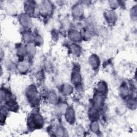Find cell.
<instances>
[{
	"label": "cell",
	"instance_id": "cell-1",
	"mask_svg": "<svg viewBox=\"0 0 137 137\" xmlns=\"http://www.w3.org/2000/svg\"><path fill=\"white\" fill-rule=\"evenodd\" d=\"M27 95L28 99L31 100V101H33L34 99H37L38 93L35 87L33 86H31L28 88L27 91Z\"/></svg>",
	"mask_w": 137,
	"mask_h": 137
},
{
	"label": "cell",
	"instance_id": "cell-2",
	"mask_svg": "<svg viewBox=\"0 0 137 137\" xmlns=\"http://www.w3.org/2000/svg\"><path fill=\"white\" fill-rule=\"evenodd\" d=\"M52 9L51 4L49 3V2H45V3L42 4L40 8V11L44 14H49L52 12Z\"/></svg>",
	"mask_w": 137,
	"mask_h": 137
},
{
	"label": "cell",
	"instance_id": "cell-3",
	"mask_svg": "<svg viewBox=\"0 0 137 137\" xmlns=\"http://www.w3.org/2000/svg\"><path fill=\"white\" fill-rule=\"evenodd\" d=\"M65 117L66 120L69 123H73L74 121L75 115L73 110L72 109H68L66 110V113L65 114Z\"/></svg>",
	"mask_w": 137,
	"mask_h": 137
},
{
	"label": "cell",
	"instance_id": "cell-4",
	"mask_svg": "<svg viewBox=\"0 0 137 137\" xmlns=\"http://www.w3.org/2000/svg\"><path fill=\"white\" fill-rule=\"evenodd\" d=\"M90 63L94 68L98 67L100 63L99 58L96 55H92L90 58Z\"/></svg>",
	"mask_w": 137,
	"mask_h": 137
},
{
	"label": "cell",
	"instance_id": "cell-5",
	"mask_svg": "<svg viewBox=\"0 0 137 137\" xmlns=\"http://www.w3.org/2000/svg\"><path fill=\"white\" fill-rule=\"evenodd\" d=\"M70 38L72 41H78L80 40L81 38L80 34L77 31H72L71 33H70Z\"/></svg>",
	"mask_w": 137,
	"mask_h": 137
},
{
	"label": "cell",
	"instance_id": "cell-6",
	"mask_svg": "<svg viewBox=\"0 0 137 137\" xmlns=\"http://www.w3.org/2000/svg\"><path fill=\"white\" fill-rule=\"evenodd\" d=\"M21 24L25 27H28L31 25V20L27 16L23 15L21 17Z\"/></svg>",
	"mask_w": 137,
	"mask_h": 137
},
{
	"label": "cell",
	"instance_id": "cell-7",
	"mask_svg": "<svg viewBox=\"0 0 137 137\" xmlns=\"http://www.w3.org/2000/svg\"><path fill=\"white\" fill-rule=\"evenodd\" d=\"M116 15L112 11L108 12L106 15L107 20H108L109 23H113L116 20Z\"/></svg>",
	"mask_w": 137,
	"mask_h": 137
},
{
	"label": "cell",
	"instance_id": "cell-8",
	"mask_svg": "<svg viewBox=\"0 0 137 137\" xmlns=\"http://www.w3.org/2000/svg\"><path fill=\"white\" fill-rule=\"evenodd\" d=\"M18 68L21 72H26L28 69V64L26 62H21L19 64Z\"/></svg>",
	"mask_w": 137,
	"mask_h": 137
},
{
	"label": "cell",
	"instance_id": "cell-9",
	"mask_svg": "<svg viewBox=\"0 0 137 137\" xmlns=\"http://www.w3.org/2000/svg\"><path fill=\"white\" fill-rule=\"evenodd\" d=\"M73 14L76 16H81L83 14V8L80 5H77L73 8Z\"/></svg>",
	"mask_w": 137,
	"mask_h": 137
},
{
	"label": "cell",
	"instance_id": "cell-10",
	"mask_svg": "<svg viewBox=\"0 0 137 137\" xmlns=\"http://www.w3.org/2000/svg\"><path fill=\"white\" fill-rule=\"evenodd\" d=\"M26 12L28 15H32L34 11V6L33 4H31L30 2L26 5Z\"/></svg>",
	"mask_w": 137,
	"mask_h": 137
},
{
	"label": "cell",
	"instance_id": "cell-11",
	"mask_svg": "<svg viewBox=\"0 0 137 137\" xmlns=\"http://www.w3.org/2000/svg\"><path fill=\"white\" fill-rule=\"evenodd\" d=\"M72 83L76 84H79L81 82V77L78 73H73L72 76Z\"/></svg>",
	"mask_w": 137,
	"mask_h": 137
},
{
	"label": "cell",
	"instance_id": "cell-12",
	"mask_svg": "<svg viewBox=\"0 0 137 137\" xmlns=\"http://www.w3.org/2000/svg\"><path fill=\"white\" fill-rule=\"evenodd\" d=\"M71 52L73 54L76 55H78L81 52L80 47L78 46L77 45H72L71 46Z\"/></svg>",
	"mask_w": 137,
	"mask_h": 137
},
{
	"label": "cell",
	"instance_id": "cell-13",
	"mask_svg": "<svg viewBox=\"0 0 137 137\" xmlns=\"http://www.w3.org/2000/svg\"><path fill=\"white\" fill-rule=\"evenodd\" d=\"M72 91V87L68 84H65L63 87V93L66 95L70 94Z\"/></svg>",
	"mask_w": 137,
	"mask_h": 137
},
{
	"label": "cell",
	"instance_id": "cell-14",
	"mask_svg": "<svg viewBox=\"0 0 137 137\" xmlns=\"http://www.w3.org/2000/svg\"><path fill=\"white\" fill-rule=\"evenodd\" d=\"M97 90H98V91L100 92H101L102 94L106 92L107 87H106L105 84L102 82L98 84V86H97Z\"/></svg>",
	"mask_w": 137,
	"mask_h": 137
},
{
	"label": "cell",
	"instance_id": "cell-15",
	"mask_svg": "<svg viewBox=\"0 0 137 137\" xmlns=\"http://www.w3.org/2000/svg\"><path fill=\"white\" fill-rule=\"evenodd\" d=\"M27 53H28L31 55H33L35 53V48L34 47L31 45H30L26 49Z\"/></svg>",
	"mask_w": 137,
	"mask_h": 137
},
{
	"label": "cell",
	"instance_id": "cell-16",
	"mask_svg": "<svg viewBox=\"0 0 137 137\" xmlns=\"http://www.w3.org/2000/svg\"><path fill=\"white\" fill-rule=\"evenodd\" d=\"M91 130L93 131V132H97V131L99 130V126L96 122H94L93 123H92L91 125Z\"/></svg>",
	"mask_w": 137,
	"mask_h": 137
},
{
	"label": "cell",
	"instance_id": "cell-17",
	"mask_svg": "<svg viewBox=\"0 0 137 137\" xmlns=\"http://www.w3.org/2000/svg\"><path fill=\"white\" fill-rule=\"evenodd\" d=\"M24 39L26 41H30L31 40V39H32V36L30 33H25L24 35Z\"/></svg>",
	"mask_w": 137,
	"mask_h": 137
},
{
	"label": "cell",
	"instance_id": "cell-18",
	"mask_svg": "<svg viewBox=\"0 0 137 137\" xmlns=\"http://www.w3.org/2000/svg\"><path fill=\"white\" fill-rule=\"evenodd\" d=\"M63 133H64V131L61 128H59L57 130V133L58 134L57 135H58V136L63 135Z\"/></svg>",
	"mask_w": 137,
	"mask_h": 137
}]
</instances>
